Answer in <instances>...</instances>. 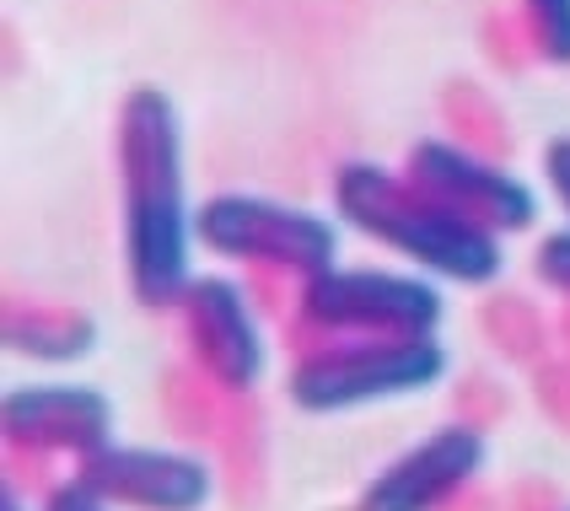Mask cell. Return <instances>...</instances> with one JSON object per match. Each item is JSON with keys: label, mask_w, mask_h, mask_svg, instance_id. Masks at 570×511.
Wrapping results in <instances>:
<instances>
[{"label": "cell", "mask_w": 570, "mask_h": 511, "mask_svg": "<svg viewBox=\"0 0 570 511\" xmlns=\"http://www.w3.org/2000/svg\"><path fill=\"white\" fill-rule=\"evenodd\" d=\"M6 340L11 351L38 355V361H76L97 345V323L65 302H32V307H11Z\"/></svg>", "instance_id": "11"}, {"label": "cell", "mask_w": 570, "mask_h": 511, "mask_svg": "<svg viewBox=\"0 0 570 511\" xmlns=\"http://www.w3.org/2000/svg\"><path fill=\"white\" fill-rule=\"evenodd\" d=\"M125 275L146 313H167L194 286V210L184 173V119L161 87H129L114 119Z\"/></svg>", "instance_id": "1"}, {"label": "cell", "mask_w": 570, "mask_h": 511, "mask_svg": "<svg viewBox=\"0 0 570 511\" xmlns=\"http://www.w3.org/2000/svg\"><path fill=\"white\" fill-rule=\"evenodd\" d=\"M522 22L539 60L570 65V0H522Z\"/></svg>", "instance_id": "12"}, {"label": "cell", "mask_w": 570, "mask_h": 511, "mask_svg": "<svg viewBox=\"0 0 570 511\" xmlns=\"http://www.w3.org/2000/svg\"><path fill=\"white\" fill-rule=\"evenodd\" d=\"M296 318L317 340L340 334H436L446 302L436 275L425 269H377V264H334L302 281Z\"/></svg>", "instance_id": "5"}, {"label": "cell", "mask_w": 570, "mask_h": 511, "mask_svg": "<svg viewBox=\"0 0 570 511\" xmlns=\"http://www.w3.org/2000/svg\"><path fill=\"white\" fill-rule=\"evenodd\" d=\"M0 511H28V507H22V495H17L11 484H6V495H0Z\"/></svg>", "instance_id": "16"}, {"label": "cell", "mask_w": 570, "mask_h": 511, "mask_svg": "<svg viewBox=\"0 0 570 511\" xmlns=\"http://www.w3.org/2000/svg\"><path fill=\"white\" fill-rule=\"evenodd\" d=\"M543 184H549L554 205L566 210V222H570V135H554L543 146Z\"/></svg>", "instance_id": "14"}, {"label": "cell", "mask_w": 570, "mask_h": 511, "mask_svg": "<svg viewBox=\"0 0 570 511\" xmlns=\"http://www.w3.org/2000/svg\"><path fill=\"white\" fill-rule=\"evenodd\" d=\"M178 313H184V340H189L194 366L222 393H254L269 366V345H264L248 291L232 275H194Z\"/></svg>", "instance_id": "7"}, {"label": "cell", "mask_w": 570, "mask_h": 511, "mask_svg": "<svg viewBox=\"0 0 570 511\" xmlns=\"http://www.w3.org/2000/svg\"><path fill=\"white\" fill-rule=\"evenodd\" d=\"M76 480L92 484L119 511H205L216 501V474L205 458L178 448H125L108 442L102 452L76 463Z\"/></svg>", "instance_id": "8"}, {"label": "cell", "mask_w": 570, "mask_h": 511, "mask_svg": "<svg viewBox=\"0 0 570 511\" xmlns=\"http://www.w3.org/2000/svg\"><path fill=\"white\" fill-rule=\"evenodd\" d=\"M490 442L479 425H436L425 442L399 452L382 474L366 480L355 495V511H442L458 490L484 474Z\"/></svg>", "instance_id": "9"}, {"label": "cell", "mask_w": 570, "mask_h": 511, "mask_svg": "<svg viewBox=\"0 0 570 511\" xmlns=\"http://www.w3.org/2000/svg\"><path fill=\"white\" fill-rule=\"evenodd\" d=\"M43 511H119V507L102 501L92 484H81L76 474H70V480H60L49 495H43Z\"/></svg>", "instance_id": "15"}, {"label": "cell", "mask_w": 570, "mask_h": 511, "mask_svg": "<svg viewBox=\"0 0 570 511\" xmlns=\"http://www.w3.org/2000/svg\"><path fill=\"white\" fill-rule=\"evenodd\" d=\"M446 366L452 355L436 334H340L317 340L291 361L285 393L307 415H340L387 399H414L442 383Z\"/></svg>", "instance_id": "3"}, {"label": "cell", "mask_w": 570, "mask_h": 511, "mask_svg": "<svg viewBox=\"0 0 570 511\" xmlns=\"http://www.w3.org/2000/svg\"><path fill=\"white\" fill-rule=\"evenodd\" d=\"M404 173H410L420 189H431L452 210L474 216L479 226H490L501 237L533 232V222H539V189L522 173H511L507 161L484 157L474 146L436 140V135L431 140H414L410 157H404Z\"/></svg>", "instance_id": "6"}, {"label": "cell", "mask_w": 570, "mask_h": 511, "mask_svg": "<svg viewBox=\"0 0 570 511\" xmlns=\"http://www.w3.org/2000/svg\"><path fill=\"white\" fill-rule=\"evenodd\" d=\"M6 442L28 452H70L76 463L114 442V399L81 383L11 387L0 404Z\"/></svg>", "instance_id": "10"}, {"label": "cell", "mask_w": 570, "mask_h": 511, "mask_svg": "<svg viewBox=\"0 0 570 511\" xmlns=\"http://www.w3.org/2000/svg\"><path fill=\"white\" fill-rule=\"evenodd\" d=\"M533 275H539L543 291H554V296H566V302H570V226H560V232L539 237Z\"/></svg>", "instance_id": "13"}, {"label": "cell", "mask_w": 570, "mask_h": 511, "mask_svg": "<svg viewBox=\"0 0 570 511\" xmlns=\"http://www.w3.org/2000/svg\"><path fill=\"white\" fill-rule=\"evenodd\" d=\"M340 226L345 222H334L323 210L248 189L210 194L194 210V237L205 254L248 264V269L296 275V281H313L340 264Z\"/></svg>", "instance_id": "4"}, {"label": "cell", "mask_w": 570, "mask_h": 511, "mask_svg": "<svg viewBox=\"0 0 570 511\" xmlns=\"http://www.w3.org/2000/svg\"><path fill=\"white\" fill-rule=\"evenodd\" d=\"M334 216L361 232L366 243H377L404 264L452 281V286H490L507 269V237L479 226L474 216L452 210L446 199L420 189L404 167H382V161H340L334 167Z\"/></svg>", "instance_id": "2"}]
</instances>
